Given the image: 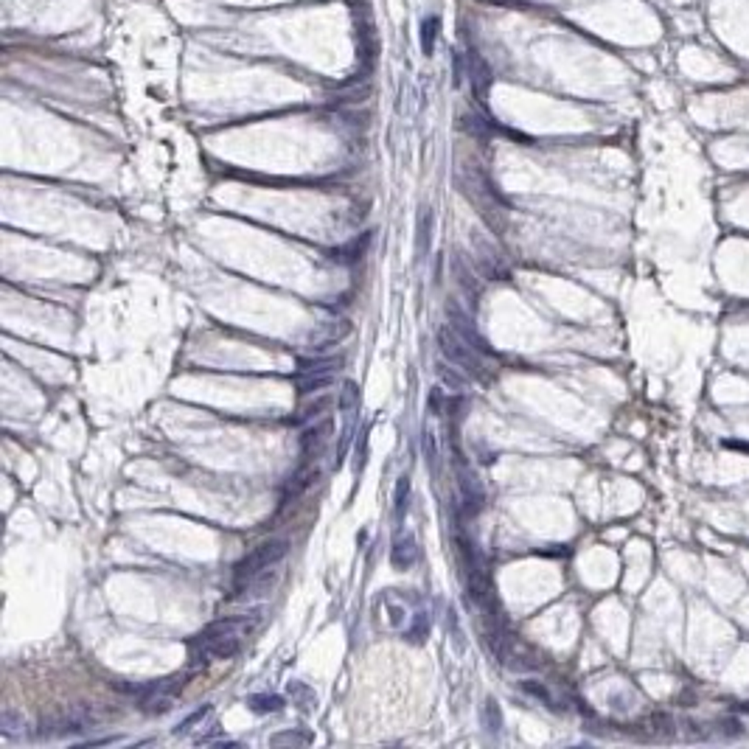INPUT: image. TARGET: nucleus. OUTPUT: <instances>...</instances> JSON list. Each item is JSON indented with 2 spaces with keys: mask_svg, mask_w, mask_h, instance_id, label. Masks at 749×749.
<instances>
[{
  "mask_svg": "<svg viewBox=\"0 0 749 749\" xmlns=\"http://www.w3.org/2000/svg\"><path fill=\"white\" fill-rule=\"evenodd\" d=\"M256 629L253 617H228L211 623L205 632H199L191 640V659L194 662H217V659H230L241 651V637H247Z\"/></svg>",
  "mask_w": 749,
  "mask_h": 749,
  "instance_id": "obj_1",
  "label": "nucleus"
},
{
  "mask_svg": "<svg viewBox=\"0 0 749 749\" xmlns=\"http://www.w3.org/2000/svg\"><path fill=\"white\" fill-rule=\"evenodd\" d=\"M286 550H289V542L286 539H267V542H261V545H256L253 550H250L236 567H233V581H236V590H244V587H250L253 584V581L264 572V570H270V567H275L283 556H286Z\"/></svg>",
  "mask_w": 749,
  "mask_h": 749,
  "instance_id": "obj_2",
  "label": "nucleus"
},
{
  "mask_svg": "<svg viewBox=\"0 0 749 749\" xmlns=\"http://www.w3.org/2000/svg\"><path fill=\"white\" fill-rule=\"evenodd\" d=\"M438 348L443 354V359H449V365L466 370L469 377L475 379H483L486 377V368H483V357L477 348H472L455 328H441L438 331Z\"/></svg>",
  "mask_w": 749,
  "mask_h": 749,
  "instance_id": "obj_3",
  "label": "nucleus"
},
{
  "mask_svg": "<svg viewBox=\"0 0 749 749\" xmlns=\"http://www.w3.org/2000/svg\"><path fill=\"white\" fill-rule=\"evenodd\" d=\"M455 477H457V491H461V499H463V511L475 517L486 503V491L475 469L463 461V455H455Z\"/></svg>",
  "mask_w": 749,
  "mask_h": 749,
  "instance_id": "obj_4",
  "label": "nucleus"
},
{
  "mask_svg": "<svg viewBox=\"0 0 749 749\" xmlns=\"http://www.w3.org/2000/svg\"><path fill=\"white\" fill-rule=\"evenodd\" d=\"M446 317H449V323H452V328L457 331V334H461L472 348H477L480 354H488V346H486V337L480 334L477 331V326L469 320V314L457 306L455 301L452 303H446Z\"/></svg>",
  "mask_w": 749,
  "mask_h": 749,
  "instance_id": "obj_5",
  "label": "nucleus"
},
{
  "mask_svg": "<svg viewBox=\"0 0 749 749\" xmlns=\"http://www.w3.org/2000/svg\"><path fill=\"white\" fill-rule=\"evenodd\" d=\"M328 435H331V421H320L314 427H309L303 435H301V452L306 461H312V457H320L323 446L328 443Z\"/></svg>",
  "mask_w": 749,
  "mask_h": 749,
  "instance_id": "obj_6",
  "label": "nucleus"
},
{
  "mask_svg": "<svg viewBox=\"0 0 749 749\" xmlns=\"http://www.w3.org/2000/svg\"><path fill=\"white\" fill-rule=\"evenodd\" d=\"M415 559H419V545H415V539L410 533L396 536V542L390 548V564L396 570H410L415 564Z\"/></svg>",
  "mask_w": 749,
  "mask_h": 749,
  "instance_id": "obj_7",
  "label": "nucleus"
},
{
  "mask_svg": "<svg viewBox=\"0 0 749 749\" xmlns=\"http://www.w3.org/2000/svg\"><path fill=\"white\" fill-rule=\"evenodd\" d=\"M469 79H472V88H475L477 99L483 101L488 93V85H491V70L477 51H469Z\"/></svg>",
  "mask_w": 749,
  "mask_h": 749,
  "instance_id": "obj_8",
  "label": "nucleus"
},
{
  "mask_svg": "<svg viewBox=\"0 0 749 749\" xmlns=\"http://www.w3.org/2000/svg\"><path fill=\"white\" fill-rule=\"evenodd\" d=\"M331 382H334V373H312V370H301V373H298V393H301V396L320 393V390H326Z\"/></svg>",
  "mask_w": 749,
  "mask_h": 749,
  "instance_id": "obj_9",
  "label": "nucleus"
},
{
  "mask_svg": "<svg viewBox=\"0 0 749 749\" xmlns=\"http://www.w3.org/2000/svg\"><path fill=\"white\" fill-rule=\"evenodd\" d=\"M328 407H331V396H320V399H314L312 404H306L298 415H292V419H289V424H312V421L320 419L323 410H328Z\"/></svg>",
  "mask_w": 749,
  "mask_h": 749,
  "instance_id": "obj_10",
  "label": "nucleus"
},
{
  "mask_svg": "<svg viewBox=\"0 0 749 749\" xmlns=\"http://www.w3.org/2000/svg\"><path fill=\"white\" fill-rule=\"evenodd\" d=\"M0 730H3V735H20L26 730V716L20 710H14V707H6L3 713H0Z\"/></svg>",
  "mask_w": 749,
  "mask_h": 749,
  "instance_id": "obj_11",
  "label": "nucleus"
},
{
  "mask_svg": "<svg viewBox=\"0 0 749 749\" xmlns=\"http://www.w3.org/2000/svg\"><path fill=\"white\" fill-rule=\"evenodd\" d=\"M438 28H441V20H438V17H427V20H424V26H421V51H424L427 57L435 51Z\"/></svg>",
  "mask_w": 749,
  "mask_h": 749,
  "instance_id": "obj_12",
  "label": "nucleus"
},
{
  "mask_svg": "<svg viewBox=\"0 0 749 749\" xmlns=\"http://www.w3.org/2000/svg\"><path fill=\"white\" fill-rule=\"evenodd\" d=\"M455 275H457V283L463 286V292L469 295V298H477V283H475V275H472V270H466V264L461 261V259H455Z\"/></svg>",
  "mask_w": 749,
  "mask_h": 749,
  "instance_id": "obj_13",
  "label": "nucleus"
},
{
  "mask_svg": "<svg viewBox=\"0 0 749 749\" xmlns=\"http://www.w3.org/2000/svg\"><path fill=\"white\" fill-rule=\"evenodd\" d=\"M281 704H283L281 696L261 693V696H253V699H250V710H256V713H275V710H281Z\"/></svg>",
  "mask_w": 749,
  "mask_h": 749,
  "instance_id": "obj_14",
  "label": "nucleus"
},
{
  "mask_svg": "<svg viewBox=\"0 0 749 749\" xmlns=\"http://www.w3.org/2000/svg\"><path fill=\"white\" fill-rule=\"evenodd\" d=\"M208 716H211V704H205V707H199V710H197L194 716H188L186 721H180V724L174 727V735H188V732H191V730H194L197 724H202V721H205Z\"/></svg>",
  "mask_w": 749,
  "mask_h": 749,
  "instance_id": "obj_15",
  "label": "nucleus"
},
{
  "mask_svg": "<svg viewBox=\"0 0 749 749\" xmlns=\"http://www.w3.org/2000/svg\"><path fill=\"white\" fill-rule=\"evenodd\" d=\"M289 696H292V699L303 707V710H306V707H312V704H317V696H314L309 688H303L301 682H292V685H289Z\"/></svg>",
  "mask_w": 749,
  "mask_h": 749,
  "instance_id": "obj_16",
  "label": "nucleus"
},
{
  "mask_svg": "<svg viewBox=\"0 0 749 749\" xmlns=\"http://www.w3.org/2000/svg\"><path fill=\"white\" fill-rule=\"evenodd\" d=\"M522 690H525V693H530V696H536V699L542 701V704H548V707H553V710H556V701H553L550 690H548L542 682H522Z\"/></svg>",
  "mask_w": 749,
  "mask_h": 749,
  "instance_id": "obj_17",
  "label": "nucleus"
},
{
  "mask_svg": "<svg viewBox=\"0 0 749 749\" xmlns=\"http://www.w3.org/2000/svg\"><path fill=\"white\" fill-rule=\"evenodd\" d=\"M432 214H430V208H427V214L421 217V225H419V253H424V247L430 250V239H432Z\"/></svg>",
  "mask_w": 749,
  "mask_h": 749,
  "instance_id": "obj_18",
  "label": "nucleus"
},
{
  "mask_svg": "<svg viewBox=\"0 0 749 749\" xmlns=\"http://www.w3.org/2000/svg\"><path fill=\"white\" fill-rule=\"evenodd\" d=\"M357 404H359V390L354 382H346L343 393H340V410H354Z\"/></svg>",
  "mask_w": 749,
  "mask_h": 749,
  "instance_id": "obj_19",
  "label": "nucleus"
},
{
  "mask_svg": "<svg viewBox=\"0 0 749 749\" xmlns=\"http://www.w3.org/2000/svg\"><path fill=\"white\" fill-rule=\"evenodd\" d=\"M427 632H430V620H427V615H424V612H419V615H415L412 629H410L407 635H410L415 643H419V640H424V637H427Z\"/></svg>",
  "mask_w": 749,
  "mask_h": 749,
  "instance_id": "obj_20",
  "label": "nucleus"
},
{
  "mask_svg": "<svg viewBox=\"0 0 749 749\" xmlns=\"http://www.w3.org/2000/svg\"><path fill=\"white\" fill-rule=\"evenodd\" d=\"M421 446H424V455H427V463H430V469L435 472V463H438V446H435V435H432L430 430L424 432Z\"/></svg>",
  "mask_w": 749,
  "mask_h": 749,
  "instance_id": "obj_21",
  "label": "nucleus"
},
{
  "mask_svg": "<svg viewBox=\"0 0 749 749\" xmlns=\"http://www.w3.org/2000/svg\"><path fill=\"white\" fill-rule=\"evenodd\" d=\"M438 377H441V382H443V385H449L452 390H461V388L466 385V379H463V377H457L455 370H446L443 365H438Z\"/></svg>",
  "mask_w": 749,
  "mask_h": 749,
  "instance_id": "obj_22",
  "label": "nucleus"
},
{
  "mask_svg": "<svg viewBox=\"0 0 749 749\" xmlns=\"http://www.w3.org/2000/svg\"><path fill=\"white\" fill-rule=\"evenodd\" d=\"M368 241H370V236H368V239H365L362 244H359V239H354V241H351L348 247H343V250H340V256H343L346 261H354V259H359V256L365 253V244H368Z\"/></svg>",
  "mask_w": 749,
  "mask_h": 749,
  "instance_id": "obj_23",
  "label": "nucleus"
},
{
  "mask_svg": "<svg viewBox=\"0 0 749 749\" xmlns=\"http://www.w3.org/2000/svg\"><path fill=\"white\" fill-rule=\"evenodd\" d=\"M407 491H410V480L401 477L399 483V491H396V517H401L407 511Z\"/></svg>",
  "mask_w": 749,
  "mask_h": 749,
  "instance_id": "obj_24",
  "label": "nucleus"
},
{
  "mask_svg": "<svg viewBox=\"0 0 749 749\" xmlns=\"http://www.w3.org/2000/svg\"><path fill=\"white\" fill-rule=\"evenodd\" d=\"M301 741H306V738H298V735H292V732H283V735H275V738H272V743H301Z\"/></svg>",
  "mask_w": 749,
  "mask_h": 749,
  "instance_id": "obj_25",
  "label": "nucleus"
},
{
  "mask_svg": "<svg viewBox=\"0 0 749 749\" xmlns=\"http://www.w3.org/2000/svg\"><path fill=\"white\" fill-rule=\"evenodd\" d=\"M461 76H463V59L461 54H455V88H461Z\"/></svg>",
  "mask_w": 749,
  "mask_h": 749,
  "instance_id": "obj_26",
  "label": "nucleus"
}]
</instances>
